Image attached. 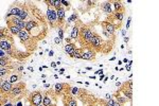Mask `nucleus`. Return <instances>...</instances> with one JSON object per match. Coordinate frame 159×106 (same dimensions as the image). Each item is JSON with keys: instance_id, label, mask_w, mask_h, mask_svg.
Instances as JSON below:
<instances>
[{"instance_id": "f257e3e1", "label": "nucleus", "mask_w": 159, "mask_h": 106, "mask_svg": "<svg viewBox=\"0 0 159 106\" xmlns=\"http://www.w3.org/2000/svg\"><path fill=\"white\" fill-rule=\"evenodd\" d=\"M29 10L28 19L26 20V31L37 41H43L48 35L49 25L41 10L36 4L27 2Z\"/></svg>"}, {"instance_id": "f03ea898", "label": "nucleus", "mask_w": 159, "mask_h": 106, "mask_svg": "<svg viewBox=\"0 0 159 106\" xmlns=\"http://www.w3.org/2000/svg\"><path fill=\"white\" fill-rule=\"evenodd\" d=\"M18 38H19L20 44L24 46V49L27 50V52L32 54L33 52H35V50L38 48V41L34 39L33 37L29 34L26 30H21L18 34Z\"/></svg>"}, {"instance_id": "7ed1b4c3", "label": "nucleus", "mask_w": 159, "mask_h": 106, "mask_svg": "<svg viewBox=\"0 0 159 106\" xmlns=\"http://www.w3.org/2000/svg\"><path fill=\"white\" fill-rule=\"evenodd\" d=\"M95 32L92 31V28L90 25H82L80 28L79 32V43L81 45V48H85L88 47L90 41H92V38L95 36Z\"/></svg>"}, {"instance_id": "20e7f679", "label": "nucleus", "mask_w": 159, "mask_h": 106, "mask_svg": "<svg viewBox=\"0 0 159 106\" xmlns=\"http://www.w3.org/2000/svg\"><path fill=\"white\" fill-rule=\"evenodd\" d=\"M26 92H27V84L24 82H18V83H16V85H13L12 90L10 91V94H7V97L16 103L20 99H22Z\"/></svg>"}, {"instance_id": "39448f33", "label": "nucleus", "mask_w": 159, "mask_h": 106, "mask_svg": "<svg viewBox=\"0 0 159 106\" xmlns=\"http://www.w3.org/2000/svg\"><path fill=\"white\" fill-rule=\"evenodd\" d=\"M47 12H46V19L49 27H51L52 29H58V20H57V14H56V10L54 8H52L51 5L47 4Z\"/></svg>"}, {"instance_id": "423d86ee", "label": "nucleus", "mask_w": 159, "mask_h": 106, "mask_svg": "<svg viewBox=\"0 0 159 106\" xmlns=\"http://www.w3.org/2000/svg\"><path fill=\"white\" fill-rule=\"evenodd\" d=\"M28 101L32 106H38L41 104L43 102V92L39 90H35V91H32L31 94H29L28 96Z\"/></svg>"}, {"instance_id": "0eeeda50", "label": "nucleus", "mask_w": 159, "mask_h": 106, "mask_svg": "<svg viewBox=\"0 0 159 106\" xmlns=\"http://www.w3.org/2000/svg\"><path fill=\"white\" fill-rule=\"evenodd\" d=\"M120 87H121L119 90L120 92H122L124 94V97L128 101H131V99H133V82L131 81L125 82Z\"/></svg>"}, {"instance_id": "6e6552de", "label": "nucleus", "mask_w": 159, "mask_h": 106, "mask_svg": "<svg viewBox=\"0 0 159 106\" xmlns=\"http://www.w3.org/2000/svg\"><path fill=\"white\" fill-rule=\"evenodd\" d=\"M71 90V86L69 84H65V83H57L54 86V89L52 90V94H54L55 97L58 96H63L64 94H66L68 91Z\"/></svg>"}, {"instance_id": "1a4fd4ad", "label": "nucleus", "mask_w": 159, "mask_h": 106, "mask_svg": "<svg viewBox=\"0 0 159 106\" xmlns=\"http://www.w3.org/2000/svg\"><path fill=\"white\" fill-rule=\"evenodd\" d=\"M14 47H15V41H14L13 36L4 38V39H1V41H0V49L5 51V52L12 50Z\"/></svg>"}, {"instance_id": "9d476101", "label": "nucleus", "mask_w": 159, "mask_h": 106, "mask_svg": "<svg viewBox=\"0 0 159 106\" xmlns=\"http://www.w3.org/2000/svg\"><path fill=\"white\" fill-rule=\"evenodd\" d=\"M62 102H63L64 106H78V101H76V97H73L70 94V91H68L62 96Z\"/></svg>"}, {"instance_id": "9b49d317", "label": "nucleus", "mask_w": 159, "mask_h": 106, "mask_svg": "<svg viewBox=\"0 0 159 106\" xmlns=\"http://www.w3.org/2000/svg\"><path fill=\"white\" fill-rule=\"evenodd\" d=\"M13 88V84L9 81L8 79L0 81V94L1 96H7L10 94V91Z\"/></svg>"}, {"instance_id": "f8f14e48", "label": "nucleus", "mask_w": 159, "mask_h": 106, "mask_svg": "<svg viewBox=\"0 0 159 106\" xmlns=\"http://www.w3.org/2000/svg\"><path fill=\"white\" fill-rule=\"evenodd\" d=\"M97 52L95 50H92L89 47H85L83 48V53H82V58L81 60H85V61H95Z\"/></svg>"}, {"instance_id": "ddd939ff", "label": "nucleus", "mask_w": 159, "mask_h": 106, "mask_svg": "<svg viewBox=\"0 0 159 106\" xmlns=\"http://www.w3.org/2000/svg\"><path fill=\"white\" fill-rule=\"evenodd\" d=\"M22 4L21 2H15V3L12 4V7L11 9L8 11V14L5 15V17H9V16H18L21 12V10H22Z\"/></svg>"}, {"instance_id": "4468645a", "label": "nucleus", "mask_w": 159, "mask_h": 106, "mask_svg": "<svg viewBox=\"0 0 159 106\" xmlns=\"http://www.w3.org/2000/svg\"><path fill=\"white\" fill-rule=\"evenodd\" d=\"M56 14H57V20H58V29L62 28L64 25H65V16H66V11H65V9L62 7V8L57 9L56 10Z\"/></svg>"}, {"instance_id": "2eb2a0df", "label": "nucleus", "mask_w": 159, "mask_h": 106, "mask_svg": "<svg viewBox=\"0 0 159 106\" xmlns=\"http://www.w3.org/2000/svg\"><path fill=\"white\" fill-rule=\"evenodd\" d=\"M0 68H5V69L14 70L15 66L12 62V58H0Z\"/></svg>"}, {"instance_id": "dca6fc26", "label": "nucleus", "mask_w": 159, "mask_h": 106, "mask_svg": "<svg viewBox=\"0 0 159 106\" xmlns=\"http://www.w3.org/2000/svg\"><path fill=\"white\" fill-rule=\"evenodd\" d=\"M76 46L74 43H70V44H67L65 46V52L67 53L69 57L71 58H74V52H76Z\"/></svg>"}, {"instance_id": "f3484780", "label": "nucleus", "mask_w": 159, "mask_h": 106, "mask_svg": "<svg viewBox=\"0 0 159 106\" xmlns=\"http://www.w3.org/2000/svg\"><path fill=\"white\" fill-rule=\"evenodd\" d=\"M102 28H103L104 31L109 33L110 35H115V31L117 30L114 26L109 24V22H107V21H102Z\"/></svg>"}, {"instance_id": "a211bd4d", "label": "nucleus", "mask_w": 159, "mask_h": 106, "mask_svg": "<svg viewBox=\"0 0 159 106\" xmlns=\"http://www.w3.org/2000/svg\"><path fill=\"white\" fill-rule=\"evenodd\" d=\"M41 104H43V106H52L53 105L51 97L49 96V92H47V91H44V92H43V102H41Z\"/></svg>"}, {"instance_id": "6ab92c4d", "label": "nucleus", "mask_w": 159, "mask_h": 106, "mask_svg": "<svg viewBox=\"0 0 159 106\" xmlns=\"http://www.w3.org/2000/svg\"><path fill=\"white\" fill-rule=\"evenodd\" d=\"M20 79H21V75H20V73L19 72H14V71H12V73L10 74L9 75V78H8V80L12 84H14V83H18V82H20Z\"/></svg>"}, {"instance_id": "aec40b11", "label": "nucleus", "mask_w": 159, "mask_h": 106, "mask_svg": "<svg viewBox=\"0 0 159 106\" xmlns=\"http://www.w3.org/2000/svg\"><path fill=\"white\" fill-rule=\"evenodd\" d=\"M7 26H8V29L9 31H10V33L12 34L13 36H18V34H19V32L21 31L17 26H14L12 25V24H7Z\"/></svg>"}, {"instance_id": "412c9836", "label": "nucleus", "mask_w": 159, "mask_h": 106, "mask_svg": "<svg viewBox=\"0 0 159 106\" xmlns=\"http://www.w3.org/2000/svg\"><path fill=\"white\" fill-rule=\"evenodd\" d=\"M111 4H112V2H110V1H106V2H103V3H102V10H103V12L106 13L107 15L112 14Z\"/></svg>"}, {"instance_id": "4be33fe9", "label": "nucleus", "mask_w": 159, "mask_h": 106, "mask_svg": "<svg viewBox=\"0 0 159 106\" xmlns=\"http://www.w3.org/2000/svg\"><path fill=\"white\" fill-rule=\"evenodd\" d=\"M114 97L116 98V100H115L116 102L120 103V104H122V105H124V104H125V103H127V101H128V100H127V99L125 98L124 96H120V91H119V90H118L117 92H115V94H114Z\"/></svg>"}, {"instance_id": "5701e85b", "label": "nucleus", "mask_w": 159, "mask_h": 106, "mask_svg": "<svg viewBox=\"0 0 159 106\" xmlns=\"http://www.w3.org/2000/svg\"><path fill=\"white\" fill-rule=\"evenodd\" d=\"M80 28H81V24H76V25H74L73 29L71 30V35H70L71 39H76V38L79 37Z\"/></svg>"}, {"instance_id": "b1692460", "label": "nucleus", "mask_w": 159, "mask_h": 106, "mask_svg": "<svg viewBox=\"0 0 159 106\" xmlns=\"http://www.w3.org/2000/svg\"><path fill=\"white\" fill-rule=\"evenodd\" d=\"M12 71H13V70L5 69V68H0V81L8 79L9 75L12 73Z\"/></svg>"}, {"instance_id": "393cba45", "label": "nucleus", "mask_w": 159, "mask_h": 106, "mask_svg": "<svg viewBox=\"0 0 159 106\" xmlns=\"http://www.w3.org/2000/svg\"><path fill=\"white\" fill-rule=\"evenodd\" d=\"M13 36L12 34L10 33L8 28H0V41L4 39V38H8V37Z\"/></svg>"}, {"instance_id": "a878e982", "label": "nucleus", "mask_w": 159, "mask_h": 106, "mask_svg": "<svg viewBox=\"0 0 159 106\" xmlns=\"http://www.w3.org/2000/svg\"><path fill=\"white\" fill-rule=\"evenodd\" d=\"M45 2L48 3L49 5H51L52 8H54L55 10L62 8V2H60V1H58V0H49V1H45Z\"/></svg>"}, {"instance_id": "bb28decb", "label": "nucleus", "mask_w": 159, "mask_h": 106, "mask_svg": "<svg viewBox=\"0 0 159 106\" xmlns=\"http://www.w3.org/2000/svg\"><path fill=\"white\" fill-rule=\"evenodd\" d=\"M112 3L115 5V12H124L125 11L124 5L122 4L121 1H114Z\"/></svg>"}, {"instance_id": "cd10ccee", "label": "nucleus", "mask_w": 159, "mask_h": 106, "mask_svg": "<svg viewBox=\"0 0 159 106\" xmlns=\"http://www.w3.org/2000/svg\"><path fill=\"white\" fill-rule=\"evenodd\" d=\"M114 18H115L117 21H119L120 24H122V20H123L124 18V12H112L111 14Z\"/></svg>"}, {"instance_id": "c85d7f7f", "label": "nucleus", "mask_w": 159, "mask_h": 106, "mask_svg": "<svg viewBox=\"0 0 159 106\" xmlns=\"http://www.w3.org/2000/svg\"><path fill=\"white\" fill-rule=\"evenodd\" d=\"M82 53H83V48H76L74 52V58L76 60H81L82 58Z\"/></svg>"}, {"instance_id": "c756f323", "label": "nucleus", "mask_w": 159, "mask_h": 106, "mask_svg": "<svg viewBox=\"0 0 159 106\" xmlns=\"http://www.w3.org/2000/svg\"><path fill=\"white\" fill-rule=\"evenodd\" d=\"M78 13H76V11L74 13H73V14H72L71 16L69 17V18H68L67 19V22H68V26H69V24H70V22H72V21H74V22H76V20H78Z\"/></svg>"}, {"instance_id": "7c9ffc66", "label": "nucleus", "mask_w": 159, "mask_h": 106, "mask_svg": "<svg viewBox=\"0 0 159 106\" xmlns=\"http://www.w3.org/2000/svg\"><path fill=\"white\" fill-rule=\"evenodd\" d=\"M0 58H10V57H9L8 53L5 52V51L0 49Z\"/></svg>"}, {"instance_id": "2f4dec72", "label": "nucleus", "mask_w": 159, "mask_h": 106, "mask_svg": "<svg viewBox=\"0 0 159 106\" xmlns=\"http://www.w3.org/2000/svg\"><path fill=\"white\" fill-rule=\"evenodd\" d=\"M58 38H60V41L64 38V30L62 28L58 29Z\"/></svg>"}, {"instance_id": "473e14b6", "label": "nucleus", "mask_w": 159, "mask_h": 106, "mask_svg": "<svg viewBox=\"0 0 159 106\" xmlns=\"http://www.w3.org/2000/svg\"><path fill=\"white\" fill-rule=\"evenodd\" d=\"M60 2H62V7L65 5V7L68 9L70 8V2H69V1H62V0H60Z\"/></svg>"}, {"instance_id": "72a5a7b5", "label": "nucleus", "mask_w": 159, "mask_h": 106, "mask_svg": "<svg viewBox=\"0 0 159 106\" xmlns=\"http://www.w3.org/2000/svg\"><path fill=\"white\" fill-rule=\"evenodd\" d=\"M131 17H128V20H127V24H126V29L129 28V24H131Z\"/></svg>"}, {"instance_id": "f704fd0d", "label": "nucleus", "mask_w": 159, "mask_h": 106, "mask_svg": "<svg viewBox=\"0 0 159 106\" xmlns=\"http://www.w3.org/2000/svg\"><path fill=\"white\" fill-rule=\"evenodd\" d=\"M54 41H55V44H57V45L62 43V41H60V38H58V37H56L55 39H54Z\"/></svg>"}, {"instance_id": "c9c22d12", "label": "nucleus", "mask_w": 159, "mask_h": 106, "mask_svg": "<svg viewBox=\"0 0 159 106\" xmlns=\"http://www.w3.org/2000/svg\"><path fill=\"white\" fill-rule=\"evenodd\" d=\"M71 37H67V38H66V43H67V44H70V43H71Z\"/></svg>"}, {"instance_id": "e433bc0d", "label": "nucleus", "mask_w": 159, "mask_h": 106, "mask_svg": "<svg viewBox=\"0 0 159 106\" xmlns=\"http://www.w3.org/2000/svg\"><path fill=\"white\" fill-rule=\"evenodd\" d=\"M15 106H22V103L18 101V102H16V103H15Z\"/></svg>"}, {"instance_id": "4c0bfd02", "label": "nucleus", "mask_w": 159, "mask_h": 106, "mask_svg": "<svg viewBox=\"0 0 159 106\" xmlns=\"http://www.w3.org/2000/svg\"><path fill=\"white\" fill-rule=\"evenodd\" d=\"M95 74H103V71H102V70H99V71L95 72Z\"/></svg>"}, {"instance_id": "58836bf2", "label": "nucleus", "mask_w": 159, "mask_h": 106, "mask_svg": "<svg viewBox=\"0 0 159 106\" xmlns=\"http://www.w3.org/2000/svg\"><path fill=\"white\" fill-rule=\"evenodd\" d=\"M51 66H52V67H53V68H55V66H56V63H54V62H53V63H51Z\"/></svg>"}, {"instance_id": "ea45409f", "label": "nucleus", "mask_w": 159, "mask_h": 106, "mask_svg": "<svg viewBox=\"0 0 159 106\" xmlns=\"http://www.w3.org/2000/svg\"><path fill=\"white\" fill-rule=\"evenodd\" d=\"M127 41H128V37H124V43H127Z\"/></svg>"}, {"instance_id": "a19ab883", "label": "nucleus", "mask_w": 159, "mask_h": 106, "mask_svg": "<svg viewBox=\"0 0 159 106\" xmlns=\"http://www.w3.org/2000/svg\"><path fill=\"white\" fill-rule=\"evenodd\" d=\"M109 99H111V98H110V96H109V94H106V100H109Z\"/></svg>"}, {"instance_id": "79ce46f5", "label": "nucleus", "mask_w": 159, "mask_h": 106, "mask_svg": "<svg viewBox=\"0 0 159 106\" xmlns=\"http://www.w3.org/2000/svg\"><path fill=\"white\" fill-rule=\"evenodd\" d=\"M104 79V74H101V77H100V80H101V81H102V80H103Z\"/></svg>"}, {"instance_id": "37998d69", "label": "nucleus", "mask_w": 159, "mask_h": 106, "mask_svg": "<svg viewBox=\"0 0 159 106\" xmlns=\"http://www.w3.org/2000/svg\"><path fill=\"white\" fill-rule=\"evenodd\" d=\"M49 55H50V56H53V51H50V52H49Z\"/></svg>"}, {"instance_id": "c03bdc74", "label": "nucleus", "mask_w": 159, "mask_h": 106, "mask_svg": "<svg viewBox=\"0 0 159 106\" xmlns=\"http://www.w3.org/2000/svg\"><path fill=\"white\" fill-rule=\"evenodd\" d=\"M126 70H128V71H129V70H131V66H129V65L126 66Z\"/></svg>"}, {"instance_id": "a18cd8bd", "label": "nucleus", "mask_w": 159, "mask_h": 106, "mask_svg": "<svg viewBox=\"0 0 159 106\" xmlns=\"http://www.w3.org/2000/svg\"><path fill=\"white\" fill-rule=\"evenodd\" d=\"M116 85L118 86V87H120V86L122 85V84H121V83H119V82H118V83H117V84H116Z\"/></svg>"}, {"instance_id": "49530a36", "label": "nucleus", "mask_w": 159, "mask_h": 106, "mask_svg": "<svg viewBox=\"0 0 159 106\" xmlns=\"http://www.w3.org/2000/svg\"><path fill=\"white\" fill-rule=\"evenodd\" d=\"M64 71H65V69H64V68H62V69H60V73H63Z\"/></svg>"}, {"instance_id": "de8ad7c7", "label": "nucleus", "mask_w": 159, "mask_h": 106, "mask_svg": "<svg viewBox=\"0 0 159 106\" xmlns=\"http://www.w3.org/2000/svg\"><path fill=\"white\" fill-rule=\"evenodd\" d=\"M28 69H29V70H30V71H33V68H32V67H29Z\"/></svg>"}, {"instance_id": "09e8293b", "label": "nucleus", "mask_w": 159, "mask_h": 106, "mask_svg": "<svg viewBox=\"0 0 159 106\" xmlns=\"http://www.w3.org/2000/svg\"><path fill=\"white\" fill-rule=\"evenodd\" d=\"M45 87H46V88H48V87H50V85H49V84H46V85H45Z\"/></svg>"}, {"instance_id": "8fccbe9b", "label": "nucleus", "mask_w": 159, "mask_h": 106, "mask_svg": "<svg viewBox=\"0 0 159 106\" xmlns=\"http://www.w3.org/2000/svg\"><path fill=\"white\" fill-rule=\"evenodd\" d=\"M123 63H127V58H124V60H123Z\"/></svg>"}, {"instance_id": "3c124183", "label": "nucleus", "mask_w": 159, "mask_h": 106, "mask_svg": "<svg viewBox=\"0 0 159 106\" xmlns=\"http://www.w3.org/2000/svg\"><path fill=\"white\" fill-rule=\"evenodd\" d=\"M52 106H57V105H56V104H53V105H52Z\"/></svg>"}, {"instance_id": "603ef678", "label": "nucleus", "mask_w": 159, "mask_h": 106, "mask_svg": "<svg viewBox=\"0 0 159 106\" xmlns=\"http://www.w3.org/2000/svg\"><path fill=\"white\" fill-rule=\"evenodd\" d=\"M38 106H43V104H40V105H38Z\"/></svg>"}, {"instance_id": "864d4df0", "label": "nucleus", "mask_w": 159, "mask_h": 106, "mask_svg": "<svg viewBox=\"0 0 159 106\" xmlns=\"http://www.w3.org/2000/svg\"><path fill=\"white\" fill-rule=\"evenodd\" d=\"M28 106H32V105H31V104H29V105H28Z\"/></svg>"}, {"instance_id": "5fc2aeb1", "label": "nucleus", "mask_w": 159, "mask_h": 106, "mask_svg": "<svg viewBox=\"0 0 159 106\" xmlns=\"http://www.w3.org/2000/svg\"><path fill=\"white\" fill-rule=\"evenodd\" d=\"M86 106H88V105H86Z\"/></svg>"}]
</instances>
